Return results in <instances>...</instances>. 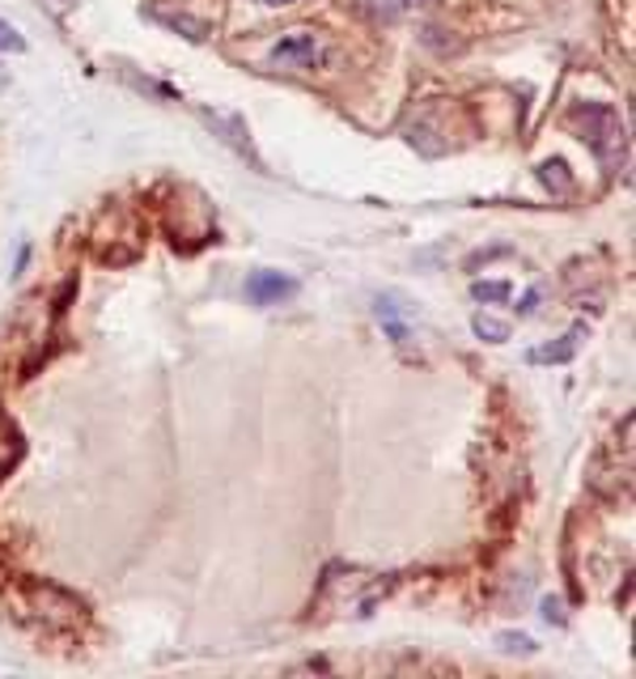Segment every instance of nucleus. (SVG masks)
Wrapping results in <instances>:
<instances>
[{
	"label": "nucleus",
	"instance_id": "1",
	"mask_svg": "<svg viewBox=\"0 0 636 679\" xmlns=\"http://www.w3.org/2000/svg\"><path fill=\"white\" fill-rule=\"evenodd\" d=\"M22 599H26V611L39 620L42 629H51V633H64V629H81L85 625V603L73 599L60 586H51V582H26L22 586Z\"/></svg>",
	"mask_w": 636,
	"mask_h": 679
},
{
	"label": "nucleus",
	"instance_id": "2",
	"mask_svg": "<svg viewBox=\"0 0 636 679\" xmlns=\"http://www.w3.org/2000/svg\"><path fill=\"white\" fill-rule=\"evenodd\" d=\"M573 123L586 132L590 149H595L607 166L620 158V149H624V123H620V116H615V107H602V102L573 107Z\"/></svg>",
	"mask_w": 636,
	"mask_h": 679
},
{
	"label": "nucleus",
	"instance_id": "3",
	"mask_svg": "<svg viewBox=\"0 0 636 679\" xmlns=\"http://www.w3.org/2000/svg\"><path fill=\"white\" fill-rule=\"evenodd\" d=\"M322 56H327V47H322V39H318L315 31H289L268 51V60L277 69H318Z\"/></svg>",
	"mask_w": 636,
	"mask_h": 679
},
{
	"label": "nucleus",
	"instance_id": "4",
	"mask_svg": "<svg viewBox=\"0 0 636 679\" xmlns=\"http://www.w3.org/2000/svg\"><path fill=\"white\" fill-rule=\"evenodd\" d=\"M145 13H149L154 22H161V26L179 31L183 39H192V43L208 39V22L196 17V13H187V9H174V4H166V0H154V4H145Z\"/></svg>",
	"mask_w": 636,
	"mask_h": 679
},
{
	"label": "nucleus",
	"instance_id": "5",
	"mask_svg": "<svg viewBox=\"0 0 636 679\" xmlns=\"http://www.w3.org/2000/svg\"><path fill=\"white\" fill-rule=\"evenodd\" d=\"M199 120L208 123L225 145H234L242 158H250L255 166H264L259 154H255V145H250V132H246V123H242L238 116H230V111H199Z\"/></svg>",
	"mask_w": 636,
	"mask_h": 679
},
{
	"label": "nucleus",
	"instance_id": "6",
	"mask_svg": "<svg viewBox=\"0 0 636 679\" xmlns=\"http://www.w3.org/2000/svg\"><path fill=\"white\" fill-rule=\"evenodd\" d=\"M293 293H297V280L280 277V272H255V277L246 280V298H250L255 306H272V302L293 298Z\"/></svg>",
	"mask_w": 636,
	"mask_h": 679
},
{
	"label": "nucleus",
	"instance_id": "7",
	"mask_svg": "<svg viewBox=\"0 0 636 679\" xmlns=\"http://www.w3.org/2000/svg\"><path fill=\"white\" fill-rule=\"evenodd\" d=\"M577 340H582V327H577V331H568V336H564V340H556V344H543V349H535V353H530V361H535V365H548V361H552V365H560V361H573V353H577Z\"/></svg>",
	"mask_w": 636,
	"mask_h": 679
},
{
	"label": "nucleus",
	"instance_id": "8",
	"mask_svg": "<svg viewBox=\"0 0 636 679\" xmlns=\"http://www.w3.org/2000/svg\"><path fill=\"white\" fill-rule=\"evenodd\" d=\"M539 179H543V183H548L556 196H568V187H573V179H568V166H564L560 158L556 161H543V166H539Z\"/></svg>",
	"mask_w": 636,
	"mask_h": 679
},
{
	"label": "nucleus",
	"instance_id": "9",
	"mask_svg": "<svg viewBox=\"0 0 636 679\" xmlns=\"http://www.w3.org/2000/svg\"><path fill=\"white\" fill-rule=\"evenodd\" d=\"M510 293H514L510 280H476V284H472V298H476V302H505Z\"/></svg>",
	"mask_w": 636,
	"mask_h": 679
},
{
	"label": "nucleus",
	"instance_id": "10",
	"mask_svg": "<svg viewBox=\"0 0 636 679\" xmlns=\"http://www.w3.org/2000/svg\"><path fill=\"white\" fill-rule=\"evenodd\" d=\"M472 327H476L479 340H492V344H501V340H510V323L492 319V315H476L472 319Z\"/></svg>",
	"mask_w": 636,
	"mask_h": 679
},
{
	"label": "nucleus",
	"instance_id": "11",
	"mask_svg": "<svg viewBox=\"0 0 636 679\" xmlns=\"http://www.w3.org/2000/svg\"><path fill=\"white\" fill-rule=\"evenodd\" d=\"M369 4L382 22H395L403 9H420V4H438V0H369Z\"/></svg>",
	"mask_w": 636,
	"mask_h": 679
},
{
	"label": "nucleus",
	"instance_id": "12",
	"mask_svg": "<svg viewBox=\"0 0 636 679\" xmlns=\"http://www.w3.org/2000/svg\"><path fill=\"white\" fill-rule=\"evenodd\" d=\"M0 51H26L22 31H17L13 22H4V17H0Z\"/></svg>",
	"mask_w": 636,
	"mask_h": 679
},
{
	"label": "nucleus",
	"instance_id": "13",
	"mask_svg": "<svg viewBox=\"0 0 636 679\" xmlns=\"http://www.w3.org/2000/svg\"><path fill=\"white\" fill-rule=\"evenodd\" d=\"M501 650H510V654H514V650H522V654H530V650H535V641H530V638H514V633H505V638H501Z\"/></svg>",
	"mask_w": 636,
	"mask_h": 679
},
{
	"label": "nucleus",
	"instance_id": "14",
	"mask_svg": "<svg viewBox=\"0 0 636 679\" xmlns=\"http://www.w3.org/2000/svg\"><path fill=\"white\" fill-rule=\"evenodd\" d=\"M543 620H548V625H564V611H560V603H556V599L543 603Z\"/></svg>",
	"mask_w": 636,
	"mask_h": 679
},
{
	"label": "nucleus",
	"instance_id": "15",
	"mask_svg": "<svg viewBox=\"0 0 636 679\" xmlns=\"http://www.w3.org/2000/svg\"><path fill=\"white\" fill-rule=\"evenodd\" d=\"M42 4H47V9H51V13H56V17H60V13H69V9H73V4H77V0H42Z\"/></svg>",
	"mask_w": 636,
	"mask_h": 679
},
{
	"label": "nucleus",
	"instance_id": "16",
	"mask_svg": "<svg viewBox=\"0 0 636 679\" xmlns=\"http://www.w3.org/2000/svg\"><path fill=\"white\" fill-rule=\"evenodd\" d=\"M535 302H539V293H526V298H522V306H517V311H522V315H530V311H535Z\"/></svg>",
	"mask_w": 636,
	"mask_h": 679
},
{
	"label": "nucleus",
	"instance_id": "17",
	"mask_svg": "<svg viewBox=\"0 0 636 679\" xmlns=\"http://www.w3.org/2000/svg\"><path fill=\"white\" fill-rule=\"evenodd\" d=\"M259 4H268V9H289V4H297V0H259Z\"/></svg>",
	"mask_w": 636,
	"mask_h": 679
}]
</instances>
